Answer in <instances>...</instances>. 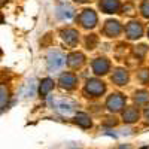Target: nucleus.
<instances>
[{
	"mask_svg": "<svg viewBox=\"0 0 149 149\" xmlns=\"http://www.w3.org/2000/svg\"><path fill=\"white\" fill-rule=\"evenodd\" d=\"M66 64V55L60 51H52L48 55V69L51 72H57Z\"/></svg>",
	"mask_w": 149,
	"mask_h": 149,
	"instance_id": "1",
	"label": "nucleus"
},
{
	"mask_svg": "<svg viewBox=\"0 0 149 149\" xmlns=\"http://www.w3.org/2000/svg\"><path fill=\"white\" fill-rule=\"evenodd\" d=\"M104 90H106L104 84L98 79H90L85 85V93L91 97H100L104 93Z\"/></svg>",
	"mask_w": 149,
	"mask_h": 149,
	"instance_id": "2",
	"label": "nucleus"
},
{
	"mask_svg": "<svg viewBox=\"0 0 149 149\" xmlns=\"http://www.w3.org/2000/svg\"><path fill=\"white\" fill-rule=\"evenodd\" d=\"M124 104H125V97H124L122 94H119V93L112 94L106 102V107L110 112H119L124 107Z\"/></svg>",
	"mask_w": 149,
	"mask_h": 149,
	"instance_id": "3",
	"label": "nucleus"
},
{
	"mask_svg": "<svg viewBox=\"0 0 149 149\" xmlns=\"http://www.w3.org/2000/svg\"><path fill=\"white\" fill-rule=\"evenodd\" d=\"M79 21H81V24L85 29H93V27H95V24H97V15H95L94 10L85 9L82 12V15L79 17Z\"/></svg>",
	"mask_w": 149,
	"mask_h": 149,
	"instance_id": "4",
	"label": "nucleus"
},
{
	"mask_svg": "<svg viewBox=\"0 0 149 149\" xmlns=\"http://www.w3.org/2000/svg\"><path fill=\"white\" fill-rule=\"evenodd\" d=\"M125 34L128 39H139V37L143 34V27L139 21H131L127 24L125 27Z\"/></svg>",
	"mask_w": 149,
	"mask_h": 149,
	"instance_id": "5",
	"label": "nucleus"
},
{
	"mask_svg": "<svg viewBox=\"0 0 149 149\" xmlns=\"http://www.w3.org/2000/svg\"><path fill=\"white\" fill-rule=\"evenodd\" d=\"M109 67H110V64L106 58L100 57V58H95L93 61V70L95 74H106L109 72Z\"/></svg>",
	"mask_w": 149,
	"mask_h": 149,
	"instance_id": "6",
	"label": "nucleus"
},
{
	"mask_svg": "<svg viewBox=\"0 0 149 149\" xmlns=\"http://www.w3.org/2000/svg\"><path fill=\"white\" fill-rule=\"evenodd\" d=\"M98 6H100V9L103 12H106V14H115L119 9V2L118 0H100Z\"/></svg>",
	"mask_w": 149,
	"mask_h": 149,
	"instance_id": "7",
	"label": "nucleus"
},
{
	"mask_svg": "<svg viewBox=\"0 0 149 149\" xmlns=\"http://www.w3.org/2000/svg\"><path fill=\"white\" fill-rule=\"evenodd\" d=\"M103 33L109 37H115L121 33V26H119V22L118 21H107L106 22V26L103 29Z\"/></svg>",
	"mask_w": 149,
	"mask_h": 149,
	"instance_id": "8",
	"label": "nucleus"
},
{
	"mask_svg": "<svg viewBox=\"0 0 149 149\" xmlns=\"http://www.w3.org/2000/svg\"><path fill=\"white\" fill-rule=\"evenodd\" d=\"M73 8L67 3H60L57 8V17L61 19H70L73 17Z\"/></svg>",
	"mask_w": 149,
	"mask_h": 149,
	"instance_id": "9",
	"label": "nucleus"
},
{
	"mask_svg": "<svg viewBox=\"0 0 149 149\" xmlns=\"http://www.w3.org/2000/svg\"><path fill=\"white\" fill-rule=\"evenodd\" d=\"M112 82L116 84V85H125L128 82V73L124 70V69H116L112 74Z\"/></svg>",
	"mask_w": 149,
	"mask_h": 149,
	"instance_id": "10",
	"label": "nucleus"
},
{
	"mask_svg": "<svg viewBox=\"0 0 149 149\" xmlns=\"http://www.w3.org/2000/svg\"><path fill=\"white\" fill-rule=\"evenodd\" d=\"M60 84L66 90H73L74 85H76V76H74L73 73H64V74H61V78H60Z\"/></svg>",
	"mask_w": 149,
	"mask_h": 149,
	"instance_id": "11",
	"label": "nucleus"
},
{
	"mask_svg": "<svg viewBox=\"0 0 149 149\" xmlns=\"http://www.w3.org/2000/svg\"><path fill=\"white\" fill-rule=\"evenodd\" d=\"M78 36H79L78 31L73 30V29H67V30H64V31H61V37H63V40H64L67 45H70V46H74V45H76Z\"/></svg>",
	"mask_w": 149,
	"mask_h": 149,
	"instance_id": "12",
	"label": "nucleus"
},
{
	"mask_svg": "<svg viewBox=\"0 0 149 149\" xmlns=\"http://www.w3.org/2000/svg\"><path fill=\"white\" fill-rule=\"evenodd\" d=\"M84 61H85V58H84V55H82L81 52H73V54H70L69 58H67V64H69L72 69H79V67L84 64Z\"/></svg>",
	"mask_w": 149,
	"mask_h": 149,
	"instance_id": "13",
	"label": "nucleus"
},
{
	"mask_svg": "<svg viewBox=\"0 0 149 149\" xmlns=\"http://www.w3.org/2000/svg\"><path fill=\"white\" fill-rule=\"evenodd\" d=\"M122 118H124V121H125L127 124L136 122L139 119V110L136 107H133V106H130V107H127L125 110L122 112Z\"/></svg>",
	"mask_w": 149,
	"mask_h": 149,
	"instance_id": "14",
	"label": "nucleus"
},
{
	"mask_svg": "<svg viewBox=\"0 0 149 149\" xmlns=\"http://www.w3.org/2000/svg\"><path fill=\"white\" fill-rule=\"evenodd\" d=\"M54 90V81L52 79H49V78H46V79H43L42 82H40V88H39V93H40V95L42 97H46L49 93H51Z\"/></svg>",
	"mask_w": 149,
	"mask_h": 149,
	"instance_id": "15",
	"label": "nucleus"
},
{
	"mask_svg": "<svg viewBox=\"0 0 149 149\" xmlns=\"http://www.w3.org/2000/svg\"><path fill=\"white\" fill-rule=\"evenodd\" d=\"M57 110H60L61 113H70L73 110V103H70L69 100H60L55 106Z\"/></svg>",
	"mask_w": 149,
	"mask_h": 149,
	"instance_id": "16",
	"label": "nucleus"
},
{
	"mask_svg": "<svg viewBox=\"0 0 149 149\" xmlns=\"http://www.w3.org/2000/svg\"><path fill=\"white\" fill-rule=\"evenodd\" d=\"M76 124L82 128H90L91 127V119L86 113H78L76 115Z\"/></svg>",
	"mask_w": 149,
	"mask_h": 149,
	"instance_id": "17",
	"label": "nucleus"
},
{
	"mask_svg": "<svg viewBox=\"0 0 149 149\" xmlns=\"http://www.w3.org/2000/svg\"><path fill=\"white\" fill-rule=\"evenodd\" d=\"M134 100L137 104H145L149 102V93L146 91H139V93H136V97H134Z\"/></svg>",
	"mask_w": 149,
	"mask_h": 149,
	"instance_id": "18",
	"label": "nucleus"
},
{
	"mask_svg": "<svg viewBox=\"0 0 149 149\" xmlns=\"http://www.w3.org/2000/svg\"><path fill=\"white\" fill-rule=\"evenodd\" d=\"M140 10H142V15H143L145 18H149V0H146V2L142 3Z\"/></svg>",
	"mask_w": 149,
	"mask_h": 149,
	"instance_id": "19",
	"label": "nucleus"
},
{
	"mask_svg": "<svg viewBox=\"0 0 149 149\" xmlns=\"http://www.w3.org/2000/svg\"><path fill=\"white\" fill-rule=\"evenodd\" d=\"M134 54L137 55V57H140V58H142V57L146 54V46H145V45H140V46H137V48L134 49Z\"/></svg>",
	"mask_w": 149,
	"mask_h": 149,
	"instance_id": "20",
	"label": "nucleus"
},
{
	"mask_svg": "<svg viewBox=\"0 0 149 149\" xmlns=\"http://www.w3.org/2000/svg\"><path fill=\"white\" fill-rule=\"evenodd\" d=\"M0 91H2V109H5V104H6V100H8V93H6L5 85H2Z\"/></svg>",
	"mask_w": 149,
	"mask_h": 149,
	"instance_id": "21",
	"label": "nucleus"
},
{
	"mask_svg": "<svg viewBox=\"0 0 149 149\" xmlns=\"http://www.w3.org/2000/svg\"><path fill=\"white\" fill-rule=\"evenodd\" d=\"M139 78H140V79H143V81H145V79H148V78H149V72H148V70H142V73L139 74Z\"/></svg>",
	"mask_w": 149,
	"mask_h": 149,
	"instance_id": "22",
	"label": "nucleus"
},
{
	"mask_svg": "<svg viewBox=\"0 0 149 149\" xmlns=\"http://www.w3.org/2000/svg\"><path fill=\"white\" fill-rule=\"evenodd\" d=\"M109 121H104V125H116V119H113V121H112V118H107Z\"/></svg>",
	"mask_w": 149,
	"mask_h": 149,
	"instance_id": "23",
	"label": "nucleus"
},
{
	"mask_svg": "<svg viewBox=\"0 0 149 149\" xmlns=\"http://www.w3.org/2000/svg\"><path fill=\"white\" fill-rule=\"evenodd\" d=\"M145 118H146V122L149 124V109H146V110H145Z\"/></svg>",
	"mask_w": 149,
	"mask_h": 149,
	"instance_id": "24",
	"label": "nucleus"
},
{
	"mask_svg": "<svg viewBox=\"0 0 149 149\" xmlns=\"http://www.w3.org/2000/svg\"><path fill=\"white\" fill-rule=\"evenodd\" d=\"M119 149H131V148H130V146H124V145H122V146H119Z\"/></svg>",
	"mask_w": 149,
	"mask_h": 149,
	"instance_id": "25",
	"label": "nucleus"
},
{
	"mask_svg": "<svg viewBox=\"0 0 149 149\" xmlns=\"http://www.w3.org/2000/svg\"><path fill=\"white\" fill-rule=\"evenodd\" d=\"M76 2H79V3H84V2H88V0H76Z\"/></svg>",
	"mask_w": 149,
	"mask_h": 149,
	"instance_id": "26",
	"label": "nucleus"
}]
</instances>
